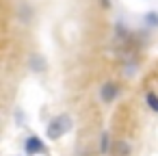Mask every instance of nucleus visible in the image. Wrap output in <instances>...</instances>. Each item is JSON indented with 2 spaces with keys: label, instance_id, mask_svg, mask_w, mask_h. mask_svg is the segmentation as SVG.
Returning a JSON list of instances; mask_svg holds the SVG:
<instances>
[{
  "label": "nucleus",
  "instance_id": "nucleus-1",
  "mask_svg": "<svg viewBox=\"0 0 158 156\" xmlns=\"http://www.w3.org/2000/svg\"><path fill=\"white\" fill-rule=\"evenodd\" d=\"M72 126H74L72 117H69L67 113H61V115H56V117H52V119L48 121V126H46V137H48L50 141H56V139L65 137V134L72 130Z\"/></svg>",
  "mask_w": 158,
  "mask_h": 156
},
{
  "label": "nucleus",
  "instance_id": "nucleus-2",
  "mask_svg": "<svg viewBox=\"0 0 158 156\" xmlns=\"http://www.w3.org/2000/svg\"><path fill=\"white\" fill-rule=\"evenodd\" d=\"M24 152H26L28 156L46 154V143H44V139H39L37 134H31V137L24 141Z\"/></svg>",
  "mask_w": 158,
  "mask_h": 156
},
{
  "label": "nucleus",
  "instance_id": "nucleus-3",
  "mask_svg": "<svg viewBox=\"0 0 158 156\" xmlns=\"http://www.w3.org/2000/svg\"><path fill=\"white\" fill-rule=\"evenodd\" d=\"M117 95H119V87H117L115 82H104V85H102V89H100V98H102V102L110 104Z\"/></svg>",
  "mask_w": 158,
  "mask_h": 156
},
{
  "label": "nucleus",
  "instance_id": "nucleus-4",
  "mask_svg": "<svg viewBox=\"0 0 158 156\" xmlns=\"http://www.w3.org/2000/svg\"><path fill=\"white\" fill-rule=\"evenodd\" d=\"M113 154L115 156H130V143L126 139H119L115 143V147H113Z\"/></svg>",
  "mask_w": 158,
  "mask_h": 156
},
{
  "label": "nucleus",
  "instance_id": "nucleus-5",
  "mask_svg": "<svg viewBox=\"0 0 158 156\" xmlns=\"http://www.w3.org/2000/svg\"><path fill=\"white\" fill-rule=\"evenodd\" d=\"M145 104H147L149 111L158 113V93H156V91H147V95H145Z\"/></svg>",
  "mask_w": 158,
  "mask_h": 156
},
{
  "label": "nucleus",
  "instance_id": "nucleus-6",
  "mask_svg": "<svg viewBox=\"0 0 158 156\" xmlns=\"http://www.w3.org/2000/svg\"><path fill=\"white\" fill-rule=\"evenodd\" d=\"M31 67H33L35 72H44V70H46V61H44V57H39V54L31 57Z\"/></svg>",
  "mask_w": 158,
  "mask_h": 156
},
{
  "label": "nucleus",
  "instance_id": "nucleus-7",
  "mask_svg": "<svg viewBox=\"0 0 158 156\" xmlns=\"http://www.w3.org/2000/svg\"><path fill=\"white\" fill-rule=\"evenodd\" d=\"M100 152L102 154L110 152V134L108 132H102V137H100Z\"/></svg>",
  "mask_w": 158,
  "mask_h": 156
},
{
  "label": "nucleus",
  "instance_id": "nucleus-8",
  "mask_svg": "<svg viewBox=\"0 0 158 156\" xmlns=\"http://www.w3.org/2000/svg\"><path fill=\"white\" fill-rule=\"evenodd\" d=\"M145 24L158 28V11H147V13H145Z\"/></svg>",
  "mask_w": 158,
  "mask_h": 156
},
{
  "label": "nucleus",
  "instance_id": "nucleus-9",
  "mask_svg": "<svg viewBox=\"0 0 158 156\" xmlns=\"http://www.w3.org/2000/svg\"><path fill=\"white\" fill-rule=\"evenodd\" d=\"M102 5H104V7H106V9H108V7H110V2H108V0H102Z\"/></svg>",
  "mask_w": 158,
  "mask_h": 156
}]
</instances>
